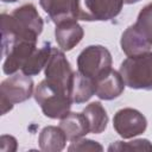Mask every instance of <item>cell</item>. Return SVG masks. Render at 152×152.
I'll list each match as a JSON object with an SVG mask.
<instances>
[{"instance_id": "cell-7", "label": "cell", "mask_w": 152, "mask_h": 152, "mask_svg": "<svg viewBox=\"0 0 152 152\" xmlns=\"http://www.w3.org/2000/svg\"><path fill=\"white\" fill-rule=\"evenodd\" d=\"M125 0H80L78 19L84 21H107L122 10Z\"/></svg>"}, {"instance_id": "cell-16", "label": "cell", "mask_w": 152, "mask_h": 152, "mask_svg": "<svg viewBox=\"0 0 152 152\" xmlns=\"http://www.w3.org/2000/svg\"><path fill=\"white\" fill-rule=\"evenodd\" d=\"M94 94H95V81L84 76L80 71L74 72L71 87H70V97L72 103L87 102Z\"/></svg>"}, {"instance_id": "cell-5", "label": "cell", "mask_w": 152, "mask_h": 152, "mask_svg": "<svg viewBox=\"0 0 152 152\" xmlns=\"http://www.w3.org/2000/svg\"><path fill=\"white\" fill-rule=\"evenodd\" d=\"M78 71L96 81L112 69V55L102 45L87 46L77 57Z\"/></svg>"}, {"instance_id": "cell-19", "label": "cell", "mask_w": 152, "mask_h": 152, "mask_svg": "<svg viewBox=\"0 0 152 152\" xmlns=\"http://www.w3.org/2000/svg\"><path fill=\"white\" fill-rule=\"evenodd\" d=\"M134 27L140 34L152 44V4L146 5L138 14Z\"/></svg>"}, {"instance_id": "cell-22", "label": "cell", "mask_w": 152, "mask_h": 152, "mask_svg": "<svg viewBox=\"0 0 152 152\" xmlns=\"http://www.w3.org/2000/svg\"><path fill=\"white\" fill-rule=\"evenodd\" d=\"M0 148L4 152H13L17 150V140L12 135H1Z\"/></svg>"}, {"instance_id": "cell-9", "label": "cell", "mask_w": 152, "mask_h": 152, "mask_svg": "<svg viewBox=\"0 0 152 152\" xmlns=\"http://www.w3.org/2000/svg\"><path fill=\"white\" fill-rule=\"evenodd\" d=\"M39 4L55 24L78 20L80 0H39Z\"/></svg>"}, {"instance_id": "cell-8", "label": "cell", "mask_w": 152, "mask_h": 152, "mask_svg": "<svg viewBox=\"0 0 152 152\" xmlns=\"http://www.w3.org/2000/svg\"><path fill=\"white\" fill-rule=\"evenodd\" d=\"M113 127L120 137L124 139H131L145 132L147 121L139 110L133 108H122L115 113Z\"/></svg>"}, {"instance_id": "cell-12", "label": "cell", "mask_w": 152, "mask_h": 152, "mask_svg": "<svg viewBox=\"0 0 152 152\" xmlns=\"http://www.w3.org/2000/svg\"><path fill=\"white\" fill-rule=\"evenodd\" d=\"M83 28L77 20H65L56 24L55 38L63 51L72 50L83 38Z\"/></svg>"}, {"instance_id": "cell-11", "label": "cell", "mask_w": 152, "mask_h": 152, "mask_svg": "<svg viewBox=\"0 0 152 152\" xmlns=\"http://www.w3.org/2000/svg\"><path fill=\"white\" fill-rule=\"evenodd\" d=\"M125 86L121 74L110 69L95 81V95L101 100H113L122 94Z\"/></svg>"}, {"instance_id": "cell-24", "label": "cell", "mask_w": 152, "mask_h": 152, "mask_svg": "<svg viewBox=\"0 0 152 152\" xmlns=\"http://www.w3.org/2000/svg\"><path fill=\"white\" fill-rule=\"evenodd\" d=\"M1 1H4V2H15L18 0H1Z\"/></svg>"}, {"instance_id": "cell-17", "label": "cell", "mask_w": 152, "mask_h": 152, "mask_svg": "<svg viewBox=\"0 0 152 152\" xmlns=\"http://www.w3.org/2000/svg\"><path fill=\"white\" fill-rule=\"evenodd\" d=\"M83 115L87 119L89 132L94 134L102 133L108 124V115L100 102H91L83 109Z\"/></svg>"}, {"instance_id": "cell-14", "label": "cell", "mask_w": 152, "mask_h": 152, "mask_svg": "<svg viewBox=\"0 0 152 152\" xmlns=\"http://www.w3.org/2000/svg\"><path fill=\"white\" fill-rule=\"evenodd\" d=\"M59 127L65 133L68 140L75 141L89 133V126L83 113H68L61 119Z\"/></svg>"}, {"instance_id": "cell-20", "label": "cell", "mask_w": 152, "mask_h": 152, "mask_svg": "<svg viewBox=\"0 0 152 152\" xmlns=\"http://www.w3.org/2000/svg\"><path fill=\"white\" fill-rule=\"evenodd\" d=\"M109 152L113 151H152V144L147 139H135L132 141H115L108 147Z\"/></svg>"}, {"instance_id": "cell-23", "label": "cell", "mask_w": 152, "mask_h": 152, "mask_svg": "<svg viewBox=\"0 0 152 152\" xmlns=\"http://www.w3.org/2000/svg\"><path fill=\"white\" fill-rule=\"evenodd\" d=\"M138 1H140V0H125V4H134Z\"/></svg>"}, {"instance_id": "cell-3", "label": "cell", "mask_w": 152, "mask_h": 152, "mask_svg": "<svg viewBox=\"0 0 152 152\" xmlns=\"http://www.w3.org/2000/svg\"><path fill=\"white\" fill-rule=\"evenodd\" d=\"M34 99L40 106L45 116L50 119H62L69 112L71 107L70 96L61 89L50 84L46 80H43L34 90Z\"/></svg>"}, {"instance_id": "cell-21", "label": "cell", "mask_w": 152, "mask_h": 152, "mask_svg": "<svg viewBox=\"0 0 152 152\" xmlns=\"http://www.w3.org/2000/svg\"><path fill=\"white\" fill-rule=\"evenodd\" d=\"M68 151L72 152V151H103V147L101 144H99L97 141L90 140V139H78L75 141H71V145L68 147Z\"/></svg>"}, {"instance_id": "cell-15", "label": "cell", "mask_w": 152, "mask_h": 152, "mask_svg": "<svg viewBox=\"0 0 152 152\" xmlns=\"http://www.w3.org/2000/svg\"><path fill=\"white\" fill-rule=\"evenodd\" d=\"M68 138L61 127L46 126L44 127L38 138L39 147L45 152H59L65 147Z\"/></svg>"}, {"instance_id": "cell-4", "label": "cell", "mask_w": 152, "mask_h": 152, "mask_svg": "<svg viewBox=\"0 0 152 152\" xmlns=\"http://www.w3.org/2000/svg\"><path fill=\"white\" fill-rule=\"evenodd\" d=\"M33 81L25 74H13L0 84L1 115L13 108V104L24 102L32 96Z\"/></svg>"}, {"instance_id": "cell-18", "label": "cell", "mask_w": 152, "mask_h": 152, "mask_svg": "<svg viewBox=\"0 0 152 152\" xmlns=\"http://www.w3.org/2000/svg\"><path fill=\"white\" fill-rule=\"evenodd\" d=\"M52 46L50 45V43H45L42 48H37L36 51L31 55V57L27 59V62L25 63V65L21 69V72L27 75V76H34L38 75L43 68H45L48 59L50 57Z\"/></svg>"}, {"instance_id": "cell-10", "label": "cell", "mask_w": 152, "mask_h": 152, "mask_svg": "<svg viewBox=\"0 0 152 152\" xmlns=\"http://www.w3.org/2000/svg\"><path fill=\"white\" fill-rule=\"evenodd\" d=\"M37 43L23 40L14 44L4 56L5 62L2 65V71L6 75H13L18 70H21L31 55L36 51Z\"/></svg>"}, {"instance_id": "cell-6", "label": "cell", "mask_w": 152, "mask_h": 152, "mask_svg": "<svg viewBox=\"0 0 152 152\" xmlns=\"http://www.w3.org/2000/svg\"><path fill=\"white\" fill-rule=\"evenodd\" d=\"M45 80L53 87L61 89L70 96V87L74 71L61 50L52 48L48 63L45 65ZM71 99V97H70Z\"/></svg>"}, {"instance_id": "cell-1", "label": "cell", "mask_w": 152, "mask_h": 152, "mask_svg": "<svg viewBox=\"0 0 152 152\" xmlns=\"http://www.w3.org/2000/svg\"><path fill=\"white\" fill-rule=\"evenodd\" d=\"M43 19L32 4L15 8L11 14H1V46L5 55L14 44L23 40L37 43L43 31Z\"/></svg>"}, {"instance_id": "cell-13", "label": "cell", "mask_w": 152, "mask_h": 152, "mask_svg": "<svg viewBox=\"0 0 152 152\" xmlns=\"http://www.w3.org/2000/svg\"><path fill=\"white\" fill-rule=\"evenodd\" d=\"M120 45L127 57H133V56H139V55L146 53L152 48V44L150 42H147L140 34V32L134 27V25L128 26L124 31V33L121 36Z\"/></svg>"}, {"instance_id": "cell-2", "label": "cell", "mask_w": 152, "mask_h": 152, "mask_svg": "<svg viewBox=\"0 0 152 152\" xmlns=\"http://www.w3.org/2000/svg\"><path fill=\"white\" fill-rule=\"evenodd\" d=\"M119 72L127 87L152 90V52L127 57L121 63Z\"/></svg>"}]
</instances>
